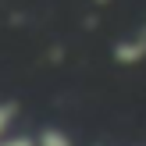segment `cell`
<instances>
[{
    "label": "cell",
    "instance_id": "obj_1",
    "mask_svg": "<svg viewBox=\"0 0 146 146\" xmlns=\"http://www.w3.org/2000/svg\"><path fill=\"white\" fill-rule=\"evenodd\" d=\"M139 61H146V29L132 39L114 43V64H139Z\"/></svg>",
    "mask_w": 146,
    "mask_h": 146
},
{
    "label": "cell",
    "instance_id": "obj_4",
    "mask_svg": "<svg viewBox=\"0 0 146 146\" xmlns=\"http://www.w3.org/2000/svg\"><path fill=\"white\" fill-rule=\"evenodd\" d=\"M0 146H39L36 143V135H25V132H11L0 139Z\"/></svg>",
    "mask_w": 146,
    "mask_h": 146
},
{
    "label": "cell",
    "instance_id": "obj_5",
    "mask_svg": "<svg viewBox=\"0 0 146 146\" xmlns=\"http://www.w3.org/2000/svg\"><path fill=\"white\" fill-rule=\"evenodd\" d=\"M96 4H107V0H96Z\"/></svg>",
    "mask_w": 146,
    "mask_h": 146
},
{
    "label": "cell",
    "instance_id": "obj_3",
    "mask_svg": "<svg viewBox=\"0 0 146 146\" xmlns=\"http://www.w3.org/2000/svg\"><path fill=\"white\" fill-rule=\"evenodd\" d=\"M18 114H21L18 100H0V139L14 132V121H18Z\"/></svg>",
    "mask_w": 146,
    "mask_h": 146
},
{
    "label": "cell",
    "instance_id": "obj_2",
    "mask_svg": "<svg viewBox=\"0 0 146 146\" xmlns=\"http://www.w3.org/2000/svg\"><path fill=\"white\" fill-rule=\"evenodd\" d=\"M36 143H39V146H75V139H71L64 128H57V125L39 128V132H36Z\"/></svg>",
    "mask_w": 146,
    "mask_h": 146
}]
</instances>
